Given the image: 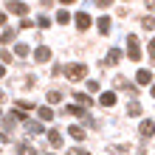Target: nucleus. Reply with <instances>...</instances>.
<instances>
[{
  "label": "nucleus",
  "instance_id": "obj_1",
  "mask_svg": "<svg viewBox=\"0 0 155 155\" xmlns=\"http://www.w3.org/2000/svg\"><path fill=\"white\" fill-rule=\"evenodd\" d=\"M85 74H87V68H85V65H79V62H76V65H68V68H65V76H68V79H74V82L85 79Z\"/></svg>",
  "mask_w": 155,
  "mask_h": 155
},
{
  "label": "nucleus",
  "instance_id": "obj_2",
  "mask_svg": "<svg viewBox=\"0 0 155 155\" xmlns=\"http://www.w3.org/2000/svg\"><path fill=\"white\" fill-rule=\"evenodd\" d=\"M127 54H130V59H141V48H138L135 34H127Z\"/></svg>",
  "mask_w": 155,
  "mask_h": 155
},
{
  "label": "nucleus",
  "instance_id": "obj_3",
  "mask_svg": "<svg viewBox=\"0 0 155 155\" xmlns=\"http://www.w3.org/2000/svg\"><path fill=\"white\" fill-rule=\"evenodd\" d=\"M8 12L12 14H28V8H25V3H20V0H12V3H8Z\"/></svg>",
  "mask_w": 155,
  "mask_h": 155
},
{
  "label": "nucleus",
  "instance_id": "obj_4",
  "mask_svg": "<svg viewBox=\"0 0 155 155\" xmlns=\"http://www.w3.org/2000/svg\"><path fill=\"white\" fill-rule=\"evenodd\" d=\"M102 62H107V65H118V62H121V51H118V48L107 51V59H102Z\"/></svg>",
  "mask_w": 155,
  "mask_h": 155
},
{
  "label": "nucleus",
  "instance_id": "obj_5",
  "mask_svg": "<svg viewBox=\"0 0 155 155\" xmlns=\"http://www.w3.org/2000/svg\"><path fill=\"white\" fill-rule=\"evenodd\" d=\"M74 23H76V28H79V31L90 28V17H87V14H76V17H74Z\"/></svg>",
  "mask_w": 155,
  "mask_h": 155
},
{
  "label": "nucleus",
  "instance_id": "obj_6",
  "mask_svg": "<svg viewBox=\"0 0 155 155\" xmlns=\"http://www.w3.org/2000/svg\"><path fill=\"white\" fill-rule=\"evenodd\" d=\"M99 104H102V107H113L116 104V93H110V90L102 93V96H99Z\"/></svg>",
  "mask_w": 155,
  "mask_h": 155
},
{
  "label": "nucleus",
  "instance_id": "obj_7",
  "mask_svg": "<svg viewBox=\"0 0 155 155\" xmlns=\"http://www.w3.org/2000/svg\"><path fill=\"white\" fill-rule=\"evenodd\" d=\"M34 59H37V62H48L51 59V48H45V45L37 48V51H34Z\"/></svg>",
  "mask_w": 155,
  "mask_h": 155
},
{
  "label": "nucleus",
  "instance_id": "obj_8",
  "mask_svg": "<svg viewBox=\"0 0 155 155\" xmlns=\"http://www.w3.org/2000/svg\"><path fill=\"white\" fill-rule=\"evenodd\" d=\"M135 79H138V85H150V82H152V74H150L147 68H141L138 74H135Z\"/></svg>",
  "mask_w": 155,
  "mask_h": 155
},
{
  "label": "nucleus",
  "instance_id": "obj_9",
  "mask_svg": "<svg viewBox=\"0 0 155 155\" xmlns=\"http://www.w3.org/2000/svg\"><path fill=\"white\" fill-rule=\"evenodd\" d=\"M48 141H51V147H62V133L59 130H48Z\"/></svg>",
  "mask_w": 155,
  "mask_h": 155
},
{
  "label": "nucleus",
  "instance_id": "obj_10",
  "mask_svg": "<svg viewBox=\"0 0 155 155\" xmlns=\"http://www.w3.org/2000/svg\"><path fill=\"white\" fill-rule=\"evenodd\" d=\"M141 135H144V138H147V135H155V121H150V118L141 121Z\"/></svg>",
  "mask_w": 155,
  "mask_h": 155
},
{
  "label": "nucleus",
  "instance_id": "obj_11",
  "mask_svg": "<svg viewBox=\"0 0 155 155\" xmlns=\"http://www.w3.org/2000/svg\"><path fill=\"white\" fill-rule=\"evenodd\" d=\"M25 130H28V135H40L45 127H42L40 121H28V124H25Z\"/></svg>",
  "mask_w": 155,
  "mask_h": 155
},
{
  "label": "nucleus",
  "instance_id": "obj_12",
  "mask_svg": "<svg viewBox=\"0 0 155 155\" xmlns=\"http://www.w3.org/2000/svg\"><path fill=\"white\" fill-rule=\"evenodd\" d=\"M96 28L102 31V34H107V31H110V17H99V20H96Z\"/></svg>",
  "mask_w": 155,
  "mask_h": 155
},
{
  "label": "nucleus",
  "instance_id": "obj_13",
  "mask_svg": "<svg viewBox=\"0 0 155 155\" xmlns=\"http://www.w3.org/2000/svg\"><path fill=\"white\" fill-rule=\"evenodd\" d=\"M40 121H51V118H54V110H51V107H40Z\"/></svg>",
  "mask_w": 155,
  "mask_h": 155
},
{
  "label": "nucleus",
  "instance_id": "obj_14",
  "mask_svg": "<svg viewBox=\"0 0 155 155\" xmlns=\"http://www.w3.org/2000/svg\"><path fill=\"white\" fill-rule=\"evenodd\" d=\"M17 155H37V152H34L31 144H20V147H17Z\"/></svg>",
  "mask_w": 155,
  "mask_h": 155
},
{
  "label": "nucleus",
  "instance_id": "obj_15",
  "mask_svg": "<svg viewBox=\"0 0 155 155\" xmlns=\"http://www.w3.org/2000/svg\"><path fill=\"white\" fill-rule=\"evenodd\" d=\"M14 54H17V57H28V45H25V42H17L14 45Z\"/></svg>",
  "mask_w": 155,
  "mask_h": 155
},
{
  "label": "nucleus",
  "instance_id": "obj_16",
  "mask_svg": "<svg viewBox=\"0 0 155 155\" xmlns=\"http://www.w3.org/2000/svg\"><path fill=\"white\" fill-rule=\"evenodd\" d=\"M71 138H76V141H82V138H85V133H82V127H71Z\"/></svg>",
  "mask_w": 155,
  "mask_h": 155
},
{
  "label": "nucleus",
  "instance_id": "obj_17",
  "mask_svg": "<svg viewBox=\"0 0 155 155\" xmlns=\"http://www.w3.org/2000/svg\"><path fill=\"white\" fill-rule=\"evenodd\" d=\"M57 20H59V25H65V23H71V12H65V8H62V12L57 14Z\"/></svg>",
  "mask_w": 155,
  "mask_h": 155
},
{
  "label": "nucleus",
  "instance_id": "obj_18",
  "mask_svg": "<svg viewBox=\"0 0 155 155\" xmlns=\"http://www.w3.org/2000/svg\"><path fill=\"white\" fill-rule=\"evenodd\" d=\"M12 40H14V31L12 28H6L3 34H0V42H12Z\"/></svg>",
  "mask_w": 155,
  "mask_h": 155
},
{
  "label": "nucleus",
  "instance_id": "obj_19",
  "mask_svg": "<svg viewBox=\"0 0 155 155\" xmlns=\"http://www.w3.org/2000/svg\"><path fill=\"white\" fill-rule=\"evenodd\" d=\"M48 102H51V104L62 102V93H59V90H51V93H48Z\"/></svg>",
  "mask_w": 155,
  "mask_h": 155
},
{
  "label": "nucleus",
  "instance_id": "obj_20",
  "mask_svg": "<svg viewBox=\"0 0 155 155\" xmlns=\"http://www.w3.org/2000/svg\"><path fill=\"white\" fill-rule=\"evenodd\" d=\"M76 102H79L82 107H87V104H93V102H90V96H85V93H76Z\"/></svg>",
  "mask_w": 155,
  "mask_h": 155
},
{
  "label": "nucleus",
  "instance_id": "obj_21",
  "mask_svg": "<svg viewBox=\"0 0 155 155\" xmlns=\"http://www.w3.org/2000/svg\"><path fill=\"white\" fill-rule=\"evenodd\" d=\"M141 25H144V28H155V17H144V20H141Z\"/></svg>",
  "mask_w": 155,
  "mask_h": 155
},
{
  "label": "nucleus",
  "instance_id": "obj_22",
  "mask_svg": "<svg viewBox=\"0 0 155 155\" xmlns=\"http://www.w3.org/2000/svg\"><path fill=\"white\" fill-rule=\"evenodd\" d=\"M68 113H74V116H85V107H79V104H71V107H68Z\"/></svg>",
  "mask_w": 155,
  "mask_h": 155
},
{
  "label": "nucleus",
  "instance_id": "obj_23",
  "mask_svg": "<svg viewBox=\"0 0 155 155\" xmlns=\"http://www.w3.org/2000/svg\"><path fill=\"white\" fill-rule=\"evenodd\" d=\"M127 113H130V116H141V104H130V107H127Z\"/></svg>",
  "mask_w": 155,
  "mask_h": 155
},
{
  "label": "nucleus",
  "instance_id": "obj_24",
  "mask_svg": "<svg viewBox=\"0 0 155 155\" xmlns=\"http://www.w3.org/2000/svg\"><path fill=\"white\" fill-rule=\"evenodd\" d=\"M87 90H90V93H96V90H99V82L90 79V82H87Z\"/></svg>",
  "mask_w": 155,
  "mask_h": 155
},
{
  "label": "nucleus",
  "instance_id": "obj_25",
  "mask_svg": "<svg viewBox=\"0 0 155 155\" xmlns=\"http://www.w3.org/2000/svg\"><path fill=\"white\" fill-rule=\"evenodd\" d=\"M37 25H40V28H48V25H51V20H48V17H40V20H37Z\"/></svg>",
  "mask_w": 155,
  "mask_h": 155
},
{
  "label": "nucleus",
  "instance_id": "obj_26",
  "mask_svg": "<svg viewBox=\"0 0 155 155\" xmlns=\"http://www.w3.org/2000/svg\"><path fill=\"white\" fill-rule=\"evenodd\" d=\"M17 107H20V110H31L34 104H31V102H25V99H23V102H17Z\"/></svg>",
  "mask_w": 155,
  "mask_h": 155
},
{
  "label": "nucleus",
  "instance_id": "obj_27",
  "mask_svg": "<svg viewBox=\"0 0 155 155\" xmlns=\"http://www.w3.org/2000/svg\"><path fill=\"white\" fill-rule=\"evenodd\" d=\"M150 59H155V40L150 42Z\"/></svg>",
  "mask_w": 155,
  "mask_h": 155
},
{
  "label": "nucleus",
  "instance_id": "obj_28",
  "mask_svg": "<svg viewBox=\"0 0 155 155\" xmlns=\"http://www.w3.org/2000/svg\"><path fill=\"white\" fill-rule=\"evenodd\" d=\"M68 155H87V152H85V150H71Z\"/></svg>",
  "mask_w": 155,
  "mask_h": 155
},
{
  "label": "nucleus",
  "instance_id": "obj_29",
  "mask_svg": "<svg viewBox=\"0 0 155 155\" xmlns=\"http://www.w3.org/2000/svg\"><path fill=\"white\" fill-rule=\"evenodd\" d=\"M110 3H113V0H99V6H102V8H107Z\"/></svg>",
  "mask_w": 155,
  "mask_h": 155
},
{
  "label": "nucleus",
  "instance_id": "obj_30",
  "mask_svg": "<svg viewBox=\"0 0 155 155\" xmlns=\"http://www.w3.org/2000/svg\"><path fill=\"white\" fill-rule=\"evenodd\" d=\"M0 25H6V12H0Z\"/></svg>",
  "mask_w": 155,
  "mask_h": 155
},
{
  "label": "nucleus",
  "instance_id": "obj_31",
  "mask_svg": "<svg viewBox=\"0 0 155 155\" xmlns=\"http://www.w3.org/2000/svg\"><path fill=\"white\" fill-rule=\"evenodd\" d=\"M147 6H150V8H152V12H155V0H147Z\"/></svg>",
  "mask_w": 155,
  "mask_h": 155
},
{
  "label": "nucleus",
  "instance_id": "obj_32",
  "mask_svg": "<svg viewBox=\"0 0 155 155\" xmlns=\"http://www.w3.org/2000/svg\"><path fill=\"white\" fill-rule=\"evenodd\" d=\"M59 3H76V0H59Z\"/></svg>",
  "mask_w": 155,
  "mask_h": 155
},
{
  "label": "nucleus",
  "instance_id": "obj_33",
  "mask_svg": "<svg viewBox=\"0 0 155 155\" xmlns=\"http://www.w3.org/2000/svg\"><path fill=\"white\" fill-rule=\"evenodd\" d=\"M3 74H6V68H3V65H0V76H3Z\"/></svg>",
  "mask_w": 155,
  "mask_h": 155
},
{
  "label": "nucleus",
  "instance_id": "obj_34",
  "mask_svg": "<svg viewBox=\"0 0 155 155\" xmlns=\"http://www.w3.org/2000/svg\"><path fill=\"white\" fill-rule=\"evenodd\" d=\"M152 96H155V85H152Z\"/></svg>",
  "mask_w": 155,
  "mask_h": 155
},
{
  "label": "nucleus",
  "instance_id": "obj_35",
  "mask_svg": "<svg viewBox=\"0 0 155 155\" xmlns=\"http://www.w3.org/2000/svg\"><path fill=\"white\" fill-rule=\"evenodd\" d=\"M0 116H3V113H0Z\"/></svg>",
  "mask_w": 155,
  "mask_h": 155
}]
</instances>
